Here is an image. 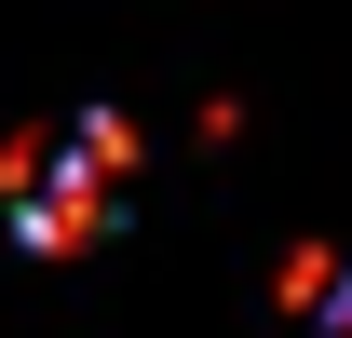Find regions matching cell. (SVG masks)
I'll return each mask as SVG.
<instances>
[{
  "mask_svg": "<svg viewBox=\"0 0 352 338\" xmlns=\"http://www.w3.org/2000/svg\"><path fill=\"white\" fill-rule=\"evenodd\" d=\"M95 230H109V176H95L82 149H54L41 190H14V244H28V257H82Z\"/></svg>",
  "mask_w": 352,
  "mask_h": 338,
  "instance_id": "cell-1",
  "label": "cell"
},
{
  "mask_svg": "<svg viewBox=\"0 0 352 338\" xmlns=\"http://www.w3.org/2000/svg\"><path fill=\"white\" fill-rule=\"evenodd\" d=\"M271 297H285V311H325V297H339V257H325V244H298L285 271H271Z\"/></svg>",
  "mask_w": 352,
  "mask_h": 338,
  "instance_id": "cell-2",
  "label": "cell"
},
{
  "mask_svg": "<svg viewBox=\"0 0 352 338\" xmlns=\"http://www.w3.org/2000/svg\"><path fill=\"white\" fill-rule=\"evenodd\" d=\"M325 325H339V338H352V271H339V297H325Z\"/></svg>",
  "mask_w": 352,
  "mask_h": 338,
  "instance_id": "cell-3",
  "label": "cell"
}]
</instances>
